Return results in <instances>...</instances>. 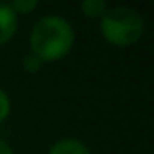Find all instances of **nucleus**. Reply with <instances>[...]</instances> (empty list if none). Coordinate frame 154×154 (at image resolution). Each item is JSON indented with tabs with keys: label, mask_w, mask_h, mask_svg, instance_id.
I'll return each instance as SVG.
<instances>
[{
	"label": "nucleus",
	"mask_w": 154,
	"mask_h": 154,
	"mask_svg": "<svg viewBox=\"0 0 154 154\" xmlns=\"http://www.w3.org/2000/svg\"><path fill=\"white\" fill-rule=\"evenodd\" d=\"M49 154H91V152L82 141L67 138V140H60L58 143H54Z\"/></svg>",
	"instance_id": "obj_4"
},
{
	"label": "nucleus",
	"mask_w": 154,
	"mask_h": 154,
	"mask_svg": "<svg viewBox=\"0 0 154 154\" xmlns=\"http://www.w3.org/2000/svg\"><path fill=\"white\" fill-rule=\"evenodd\" d=\"M0 154H13V150H11V147L0 138Z\"/></svg>",
	"instance_id": "obj_9"
},
{
	"label": "nucleus",
	"mask_w": 154,
	"mask_h": 154,
	"mask_svg": "<svg viewBox=\"0 0 154 154\" xmlns=\"http://www.w3.org/2000/svg\"><path fill=\"white\" fill-rule=\"evenodd\" d=\"M82 11L89 18L103 17L105 11H107V4L103 0H85V2H82Z\"/></svg>",
	"instance_id": "obj_5"
},
{
	"label": "nucleus",
	"mask_w": 154,
	"mask_h": 154,
	"mask_svg": "<svg viewBox=\"0 0 154 154\" xmlns=\"http://www.w3.org/2000/svg\"><path fill=\"white\" fill-rule=\"evenodd\" d=\"M9 6L15 13H31L38 6V2L36 0H17V2H13Z\"/></svg>",
	"instance_id": "obj_6"
},
{
	"label": "nucleus",
	"mask_w": 154,
	"mask_h": 154,
	"mask_svg": "<svg viewBox=\"0 0 154 154\" xmlns=\"http://www.w3.org/2000/svg\"><path fill=\"white\" fill-rule=\"evenodd\" d=\"M9 109H11V103H9V98L8 94L0 89V122H4L9 114Z\"/></svg>",
	"instance_id": "obj_8"
},
{
	"label": "nucleus",
	"mask_w": 154,
	"mask_h": 154,
	"mask_svg": "<svg viewBox=\"0 0 154 154\" xmlns=\"http://www.w3.org/2000/svg\"><path fill=\"white\" fill-rule=\"evenodd\" d=\"M22 65H24V69H26L27 72H36V71L40 69L42 62H40V60H38L35 54H29V56H26V58H24Z\"/></svg>",
	"instance_id": "obj_7"
},
{
	"label": "nucleus",
	"mask_w": 154,
	"mask_h": 154,
	"mask_svg": "<svg viewBox=\"0 0 154 154\" xmlns=\"http://www.w3.org/2000/svg\"><path fill=\"white\" fill-rule=\"evenodd\" d=\"M102 35L116 47H129L143 35V18L131 8H114L102 17Z\"/></svg>",
	"instance_id": "obj_2"
},
{
	"label": "nucleus",
	"mask_w": 154,
	"mask_h": 154,
	"mask_svg": "<svg viewBox=\"0 0 154 154\" xmlns=\"http://www.w3.org/2000/svg\"><path fill=\"white\" fill-rule=\"evenodd\" d=\"M74 44V33L62 17H44L36 22L31 33V51L44 62H56L63 58Z\"/></svg>",
	"instance_id": "obj_1"
},
{
	"label": "nucleus",
	"mask_w": 154,
	"mask_h": 154,
	"mask_svg": "<svg viewBox=\"0 0 154 154\" xmlns=\"http://www.w3.org/2000/svg\"><path fill=\"white\" fill-rule=\"evenodd\" d=\"M17 31V13L9 4H0V45L13 38Z\"/></svg>",
	"instance_id": "obj_3"
}]
</instances>
